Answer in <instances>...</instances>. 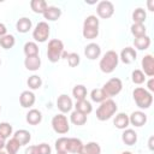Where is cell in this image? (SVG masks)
I'll return each mask as SVG.
<instances>
[{"instance_id":"obj_1","label":"cell","mask_w":154,"mask_h":154,"mask_svg":"<svg viewBox=\"0 0 154 154\" xmlns=\"http://www.w3.org/2000/svg\"><path fill=\"white\" fill-rule=\"evenodd\" d=\"M119 63V55L116 51H107L100 59L99 67L103 73H112Z\"/></svg>"},{"instance_id":"obj_2","label":"cell","mask_w":154,"mask_h":154,"mask_svg":"<svg viewBox=\"0 0 154 154\" xmlns=\"http://www.w3.org/2000/svg\"><path fill=\"white\" fill-rule=\"evenodd\" d=\"M132 97H134V101L137 105V107L141 108V109H147L153 103L152 93H149L146 88H142V87H137V88L134 89Z\"/></svg>"},{"instance_id":"obj_3","label":"cell","mask_w":154,"mask_h":154,"mask_svg":"<svg viewBox=\"0 0 154 154\" xmlns=\"http://www.w3.org/2000/svg\"><path fill=\"white\" fill-rule=\"evenodd\" d=\"M118 111V106L116 103V101H113L112 99H107L103 102L100 103V106L96 109V118L101 122L108 120L111 119L116 112Z\"/></svg>"},{"instance_id":"obj_4","label":"cell","mask_w":154,"mask_h":154,"mask_svg":"<svg viewBox=\"0 0 154 154\" xmlns=\"http://www.w3.org/2000/svg\"><path fill=\"white\" fill-rule=\"evenodd\" d=\"M64 52V43L61 40L53 38L48 42L47 47V58L51 63H58L61 59Z\"/></svg>"},{"instance_id":"obj_5","label":"cell","mask_w":154,"mask_h":154,"mask_svg":"<svg viewBox=\"0 0 154 154\" xmlns=\"http://www.w3.org/2000/svg\"><path fill=\"white\" fill-rule=\"evenodd\" d=\"M52 128L53 130L59 134V135H65L69 132L70 130V124H69V120H67V117L64 116L63 113H59V114H55L53 118H52Z\"/></svg>"},{"instance_id":"obj_6","label":"cell","mask_w":154,"mask_h":154,"mask_svg":"<svg viewBox=\"0 0 154 154\" xmlns=\"http://www.w3.org/2000/svg\"><path fill=\"white\" fill-rule=\"evenodd\" d=\"M123 89V82L120 78L118 77H113L111 79H108L103 87H102V90L106 93V95L108 97H112V96H116L118 95Z\"/></svg>"},{"instance_id":"obj_7","label":"cell","mask_w":154,"mask_h":154,"mask_svg":"<svg viewBox=\"0 0 154 154\" xmlns=\"http://www.w3.org/2000/svg\"><path fill=\"white\" fill-rule=\"evenodd\" d=\"M51 32V28L47 22H38L32 31V37L36 42H46L48 40Z\"/></svg>"},{"instance_id":"obj_8","label":"cell","mask_w":154,"mask_h":154,"mask_svg":"<svg viewBox=\"0 0 154 154\" xmlns=\"http://www.w3.org/2000/svg\"><path fill=\"white\" fill-rule=\"evenodd\" d=\"M96 13L102 19H108L114 13V5L108 0H102L96 6Z\"/></svg>"},{"instance_id":"obj_9","label":"cell","mask_w":154,"mask_h":154,"mask_svg":"<svg viewBox=\"0 0 154 154\" xmlns=\"http://www.w3.org/2000/svg\"><path fill=\"white\" fill-rule=\"evenodd\" d=\"M141 65H142V72L144 73V76H148V77H153L154 76V58L152 54H147L142 58V61H141Z\"/></svg>"},{"instance_id":"obj_10","label":"cell","mask_w":154,"mask_h":154,"mask_svg":"<svg viewBox=\"0 0 154 154\" xmlns=\"http://www.w3.org/2000/svg\"><path fill=\"white\" fill-rule=\"evenodd\" d=\"M72 100L70 96H67L66 94H61L58 100H57V107L58 109L64 114V113H67L72 109Z\"/></svg>"},{"instance_id":"obj_11","label":"cell","mask_w":154,"mask_h":154,"mask_svg":"<svg viewBox=\"0 0 154 154\" xmlns=\"http://www.w3.org/2000/svg\"><path fill=\"white\" fill-rule=\"evenodd\" d=\"M136 58H137V52L132 47H125V48H123L122 52H120V55H119V59L124 64H126V65L132 64L136 60Z\"/></svg>"},{"instance_id":"obj_12","label":"cell","mask_w":154,"mask_h":154,"mask_svg":"<svg viewBox=\"0 0 154 154\" xmlns=\"http://www.w3.org/2000/svg\"><path fill=\"white\" fill-rule=\"evenodd\" d=\"M129 122L136 128H141L147 123V114L142 111H135L129 116Z\"/></svg>"},{"instance_id":"obj_13","label":"cell","mask_w":154,"mask_h":154,"mask_svg":"<svg viewBox=\"0 0 154 154\" xmlns=\"http://www.w3.org/2000/svg\"><path fill=\"white\" fill-rule=\"evenodd\" d=\"M101 54V48L97 43H88L85 47H84V55L89 59V60H95L100 57Z\"/></svg>"},{"instance_id":"obj_14","label":"cell","mask_w":154,"mask_h":154,"mask_svg":"<svg viewBox=\"0 0 154 154\" xmlns=\"http://www.w3.org/2000/svg\"><path fill=\"white\" fill-rule=\"evenodd\" d=\"M35 94L30 90H24L22 91V94L19 95V103L23 108H29L35 103Z\"/></svg>"},{"instance_id":"obj_15","label":"cell","mask_w":154,"mask_h":154,"mask_svg":"<svg viewBox=\"0 0 154 154\" xmlns=\"http://www.w3.org/2000/svg\"><path fill=\"white\" fill-rule=\"evenodd\" d=\"M13 138L20 144V146H25L30 142L31 140V134L25 130V129H20V130H17L14 134H13Z\"/></svg>"},{"instance_id":"obj_16","label":"cell","mask_w":154,"mask_h":154,"mask_svg":"<svg viewBox=\"0 0 154 154\" xmlns=\"http://www.w3.org/2000/svg\"><path fill=\"white\" fill-rule=\"evenodd\" d=\"M60 16H61V10L57 6H48L46 8V11L43 12L45 19H47L49 22H54V20L59 19Z\"/></svg>"},{"instance_id":"obj_17","label":"cell","mask_w":154,"mask_h":154,"mask_svg":"<svg viewBox=\"0 0 154 154\" xmlns=\"http://www.w3.org/2000/svg\"><path fill=\"white\" fill-rule=\"evenodd\" d=\"M24 66L29 71H37L41 66V58L38 55L26 57L24 60Z\"/></svg>"},{"instance_id":"obj_18","label":"cell","mask_w":154,"mask_h":154,"mask_svg":"<svg viewBox=\"0 0 154 154\" xmlns=\"http://www.w3.org/2000/svg\"><path fill=\"white\" fill-rule=\"evenodd\" d=\"M113 124H114V126H116L117 129H119V130H125V129L129 126V124H130V122H129V116H128L126 113H123V112L118 113V114L116 116L114 120H113Z\"/></svg>"},{"instance_id":"obj_19","label":"cell","mask_w":154,"mask_h":154,"mask_svg":"<svg viewBox=\"0 0 154 154\" xmlns=\"http://www.w3.org/2000/svg\"><path fill=\"white\" fill-rule=\"evenodd\" d=\"M122 141L126 146H132L137 142V134L132 129H125L122 134Z\"/></svg>"},{"instance_id":"obj_20","label":"cell","mask_w":154,"mask_h":154,"mask_svg":"<svg viewBox=\"0 0 154 154\" xmlns=\"http://www.w3.org/2000/svg\"><path fill=\"white\" fill-rule=\"evenodd\" d=\"M82 147H83V143L79 138H76V137L67 138V153L78 154L79 150L82 149Z\"/></svg>"},{"instance_id":"obj_21","label":"cell","mask_w":154,"mask_h":154,"mask_svg":"<svg viewBox=\"0 0 154 154\" xmlns=\"http://www.w3.org/2000/svg\"><path fill=\"white\" fill-rule=\"evenodd\" d=\"M78 154H101V147L96 142H88L87 144H83Z\"/></svg>"},{"instance_id":"obj_22","label":"cell","mask_w":154,"mask_h":154,"mask_svg":"<svg viewBox=\"0 0 154 154\" xmlns=\"http://www.w3.org/2000/svg\"><path fill=\"white\" fill-rule=\"evenodd\" d=\"M31 26H32V23H31V20H30L28 17H22V18H19V19L17 20V23H16V29H17V31L20 32V34L28 32V31L31 29Z\"/></svg>"},{"instance_id":"obj_23","label":"cell","mask_w":154,"mask_h":154,"mask_svg":"<svg viewBox=\"0 0 154 154\" xmlns=\"http://www.w3.org/2000/svg\"><path fill=\"white\" fill-rule=\"evenodd\" d=\"M41 120H42V113L38 109L32 108L26 113V122L30 125H37L41 123Z\"/></svg>"},{"instance_id":"obj_24","label":"cell","mask_w":154,"mask_h":154,"mask_svg":"<svg viewBox=\"0 0 154 154\" xmlns=\"http://www.w3.org/2000/svg\"><path fill=\"white\" fill-rule=\"evenodd\" d=\"M75 108H76V111H78V112H81V113H83V114H85V116H88V114L91 113V111H93V106H91V103H90L87 99L76 101Z\"/></svg>"},{"instance_id":"obj_25","label":"cell","mask_w":154,"mask_h":154,"mask_svg":"<svg viewBox=\"0 0 154 154\" xmlns=\"http://www.w3.org/2000/svg\"><path fill=\"white\" fill-rule=\"evenodd\" d=\"M70 122L73 124V125H77V126H82L87 123V116L78 112V111H73L70 116Z\"/></svg>"},{"instance_id":"obj_26","label":"cell","mask_w":154,"mask_h":154,"mask_svg":"<svg viewBox=\"0 0 154 154\" xmlns=\"http://www.w3.org/2000/svg\"><path fill=\"white\" fill-rule=\"evenodd\" d=\"M134 46H135V48H137L140 51H146L150 46V37L147 35L142 36V37H136L134 40Z\"/></svg>"},{"instance_id":"obj_27","label":"cell","mask_w":154,"mask_h":154,"mask_svg":"<svg viewBox=\"0 0 154 154\" xmlns=\"http://www.w3.org/2000/svg\"><path fill=\"white\" fill-rule=\"evenodd\" d=\"M90 99H91V101H94V102L101 103V102H103L105 100H107V99H109V97L106 95V93L102 90V88H96V89H93V90H91V93H90Z\"/></svg>"},{"instance_id":"obj_28","label":"cell","mask_w":154,"mask_h":154,"mask_svg":"<svg viewBox=\"0 0 154 154\" xmlns=\"http://www.w3.org/2000/svg\"><path fill=\"white\" fill-rule=\"evenodd\" d=\"M30 7H31L32 12L38 13V14H43V12L48 7V5L45 0H31L30 1Z\"/></svg>"},{"instance_id":"obj_29","label":"cell","mask_w":154,"mask_h":154,"mask_svg":"<svg viewBox=\"0 0 154 154\" xmlns=\"http://www.w3.org/2000/svg\"><path fill=\"white\" fill-rule=\"evenodd\" d=\"M87 94H88L87 88H85L83 84H77V85H75L73 89H72V95H73V97L76 99V101L84 100V99L87 97Z\"/></svg>"},{"instance_id":"obj_30","label":"cell","mask_w":154,"mask_h":154,"mask_svg":"<svg viewBox=\"0 0 154 154\" xmlns=\"http://www.w3.org/2000/svg\"><path fill=\"white\" fill-rule=\"evenodd\" d=\"M24 54L25 57H34V55H38V46L36 42H32V41H29L24 45Z\"/></svg>"},{"instance_id":"obj_31","label":"cell","mask_w":154,"mask_h":154,"mask_svg":"<svg viewBox=\"0 0 154 154\" xmlns=\"http://www.w3.org/2000/svg\"><path fill=\"white\" fill-rule=\"evenodd\" d=\"M146 19H147V13H146V11L143 8L137 7L132 12V20H134V23H136V24H144Z\"/></svg>"},{"instance_id":"obj_32","label":"cell","mask_w":154,"mask_h":154,"mask_svg":"<svg viewBox=\"0 0 154 154\" xmlns=\"http://www.w3.org/2000/svg\"><path fill=\"white\" fill-rule=\"evenodd\" d=\"M130 30H131V34L135 36V38L136 37H142V36L147 35V28H146L144 24H136V23H134L131 25Z\"/></svg>"},{"instance_id":"obj_33","label":"cell","mask_w":154,"mask_h":154,"mask_svg":"<svg viewBox=\"0 0 154 154\" xmlns=\"http://www.w3.org/2000/svg\"><path fill=\"white\" fill-rule=\"evenodd\" d=\"M14 43H16V38H14V36L11 35V34H6L5 36L0 37V46H1L4 49H10V48H12V47L14 46Z\"/></svg>"},{"instance_id":"obj_34","label":"cell","mask_w":154,"mask_h":154,"mask_svg":"<svg viewBox=\"0 0 154 154\" xmlns=\"http://www.w3.org/2000/svg\"><path fill=\"white\" fill-rule=\"evenodd\" d=\"M82 35L87 40H94L99 35V28H89V26H83Z\"/></svg>"},{"instance_id":"obj_35","label":"cell","mask_w":154,"mask_h":154,"mask_svg":"<svg viewBox=\"0 0 154 154\" xmlns=\"http://www.w3.org/2000/svg\"><path fill=\"white\" fill-rule=\"evenodd\" d=\"M26 83H28V87H29L30 89L36 90V89H38V88L42 85V79H41V77L37 76V75H32V76H30V77L28 78Z\"/></svg>"},{"instance_id":"obj_36","label":"cell","mask_w":154,"mask_h":154,"mask_svg":"<svg viewBox=\"0 0 154 154\" xmlns=\"http://www.w3.org/2000/svg\"><path fill=\"white\" fill-rule=\"evenodd\" d=\"M22 146L12 137V138H10L7 142H6V144H5V149L10 153V154H17V152L19 150V148H20Z\"/></svg>"},{"instance_id":"obj_37","label":"cell","mask_w":154,"mask_h":154,"mask_svg":"<svg viewBox=\"0 0 154 154\" xmlns=\"http://www.w3.org/2000/svg\"><path fill=\"white\" fill-rule=\"evenodd\" d=\"M11 135H12V125L6 122L0 123V136L4 137L5 140H7Z\"/></svg>"},{"instance_id":"obj_38","label":"cell","mask_w":154,"mask_h":154,"mask_svg":"<svg viewBox=\"0 0 154 154\" xmlns=\"http://www.w3.org/2000/svg\"><path fill=\"white\" fill-rule=\"evenodd\" d=\"M131 79L135 84H142L146 81V76L142 72V70H134L131 73Z\"/></svg>"},{"instance_id":"obj_39","label":"cell","mask_w":154,"mask_h":154,"mask_svg":"<svg viewBox=\"0 0 154 154\" xmlns=\"http://www.w3.org/2000/svg\"><path fill=\"white\" fill-rule=\"evenodd\" d=\"M99 24H100V22L97 19V17L93 16V14L85 17V19L83 22V26H89V28H99Z\"/></svg>"},{"instance_id":"obj_40","label":"cell","mask_w":154,"mask_h":154,"mask_svg":"<svg viewBox=\"0 0 154 154\" xmlns=\"http://www.w3.org/2000/svg\"><path fill=\"white\" fill-rule=\"evenodd\" d=\"M66 60H67V64L71 66V67H76L79 65V61H81V58L77 53H69L67 57H66Z\"/></svg>"},{"instance_id":"obj_41","label":"cell","mask_w":154,"mask_h":154,"mask_svg":"<svg viewBox=\"0 0 154 154\" xmlns=\"http://www.w3.org/2000/svg\"><path fill=\"white\" fill-rule=\"evenodd\" d=\"M67 138L69 137H60L55 141L57 152H67Z\"/></svg>"},{"instance_id":"obj_42","label":"cell","mask_w":154,"mask_h":154,"mask_svg":"<svg viewBox=\"0 0 154 154\" xmlns=\"http://www.w3.org/2000/svg\"><path fill=\"white\" fill-rule=\"evenodd\" d=\"M36 147H37V153L38 154H51V152H52L49 144H47V143H40Z\"/></svg>"},{"instance_id":"obj_43","label":"cell","mask_w":154,"mask_h":154,"mask_svg":"<svg viewBox=\"0 0 154 154\" xmlns=\"http://www.w3.org/2000/svg\"><path fill=\"white\" fill-rule=\"evenodd\" d=\"M24 154H38L37 153V147L36 146H29V147H26Z\"/></svg>"},{"instance_id":"obj_44","label":"cell","mask_w":154,"mask_h":154,"mask_svg":"<svg viewBox=\"0 0 154 154\" xmlns=\"http://www.w3.org/2000/svg\"><path fill=\"white\" fill-rule=\"evenodd\" d=\"M147 88H148L147 90H148L149 93H153V91H154V78H153V77H150L149 81L147 82Z\"/></svg>"},{"instance_id":"obj_45","label":"cell","mask_w":154,"mask_h":154,"mask_svg":"<svg viewBox=\"0 0 154 154\" xmlns=\"http://www.w3.org/2000/svg\"><path fill=\"white\" fill-rule=\"evenodd\" d=\"M6 34H7V28H6V25L2 24V23H0V37L5 36Z\"/></svg>"},{"instance_id":"obj_46","label":"cell","mask_w":154,"mask_h":154,"mask_svg":"<svg viewBox=\"0 0 154 154\" xmlns=\"http://www.w3.org/2000/svg\"><path fill=\"white\" fill-rule=\"evenodd\" d=\"M148 147H149V149H150V150H154V136H150V137H149Z\"/></svg>"},{"instance_id":"obj_47","label":"cell","mask_w":154,"mask_h":154,"mask_svg":"<svg viewBox=\"0 0 154 154\" xmlns=\"http://www.w3.org/2000/svg\"><path fill=\"white\" fill-rule=\"evenodd\" d=\"M5 144H6V140H5L4 137L0 136V150L5 148Z\"/></svg>"},{"instance_id":"obj_48","label":"cell","mask_w":154,"mask_h":154,"mask_svg":"<svg viewBox=\"0 0 154 154\" xmlns=\"http://www.w3.org/2000/svg\"><path fill=\"white\" fill-rule=\"evenodd\" d=\"M148 7H149V11H154V7H153V0H149V1H148Z\"/></svg>"},{"instance_id":"obj_49","label":"cell","mask_w":154,"mask_h":154,"mask_svg":"<svg viewBox=\"0 0 154 154\" xmlns=\"http://www.w3.org/2000/svg\"><path fill=\"white\" fill-rule=\"evenodd\" d=\"M0 154H10V153L4 148V149H1V150H0Z\"/></svg>"},{"instance_id":"obj_50","label":"cell","mask_w":154,"mask_h":154,"mask_svg":"<svg viewBox=\"0 0 154 154\" xmlns=\"http://www.w3.org/2000/svg\"><path fill=\"white\" fill-rule=\"evenodd\" d=\"M57 154H69L67 152H57Z\"/></svg>"},{"instance_id":"obj_51","label":"cell","mask_w":154,"mask_h":154,"mask_svg":"<svg viewBox=\"0 0 154 154\" xmlns=\"http://www.w3.org/2000/svg\"><path fill=\"white\" fill-rule=\"evenodd\" d=\"M122 154H132V153H131V152H128V150H125V152H123Z\"/></svg>"},{"instance_id":"obj_52","label":"cell","mask_w":154,"mask_h":154,"mask_svg":"<svg viewBox=\"0 0 154 154\" xmlns=\"http://www.w3.org/2000/svg\"><path fill=\"white\" fill-rule=\"evenodd\" d=\"M0 111H1V106H0Z\"/></svg>"},{"instance_id":"obj_53","label":"cell","mask_w":154,"mask_h":154,"mask_svg":"<svg viewBox=\"0 0 154 154\" xmlns=\"http://www.w3.org/2000/svg\"><path fill=\"white\" fill-rule=\"evenodd\" d=\"M0 64H1V60H0Z\"/></svg>"}]
</instances>
